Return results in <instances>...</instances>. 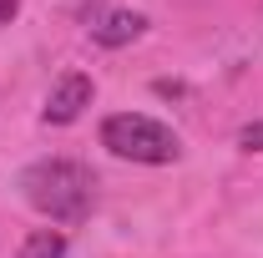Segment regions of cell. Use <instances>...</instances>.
<instances>
[{
	"label": "cell",
	"instance_id": "1",
	"mask_svg": "<svg viewBox=\"0 0 263 258\" xmlns=\"http://www.w3.org/2000/svg\"><path fill=\"white\" fill-rule=\"evenodd\" d=\"M21 188L31 197V208H41L51 223H81L91 213V172L81 162H66V157L35 162V167H26Z\"/></svg>",
	"mask_w": 263,
	"mask_h": 258
},
{
	"label": "cell",
	"instance_id": "2",
	"mask_svg": "<svg viewBox=\"0 0 263 258\" xmlns=\"http://www.w3.org/2000/svg\"><path fill=\"white\" fill-rule=\"evenodd\" d=\"M101 147L117 152V157H127V162H152V167L182 157L177 132H167L162 122H152V117H142V112H117V117H106V122H101Z\"/></svg>",
	"mask_w": 263,
	"mask_h": 258
},
{
	"label": "cell",
	"instance_id": "3",
	"mask_svg": "<svg viewBox=\"0 0 263 258\" xmlns=\"http://www.w3.org/2000/svg\"><path fill=\"white\" fill-rule=\"evenodd\" d=\"M97 97V86H91V76L86 71H66L61 81L51 86V97H46V112H41V122L46 127H71L86 106Z\"/></svg>",
	"mask_w": 263,
	"mask_h": 258
},
{
	"label": "cell",
	"instance_id": "4",
	"mask_svg": "<svg viewBox=\"0 0 263 258\" xmlns=\"http://www.w3.org/2000/svg\"><path fill=\"white\" fill-rule=\"evenodd\" d=\"M142 31H147V15H137V10H101V15H91V41H101V46H127Z\"/></svg>",
	"mask_w": 263,
	"mask_h": 258
},
{
	"label": "cell",
	"instance_id": "5",
	"mask_svg": "<svg viewBox=\"0 0 263 258\" xmlns=\"http://www.w3.org/2000/svg\"><path fill=\"white\" fill-rule=\"evenodd\" d=\"M61 253H66V233L61 228H35L31 238L21 243L15 258H61Z\"/></svg>",
	"mask_w": 263,
	"mask_h": 258
},
{
	"label": "cell",
	"instance_id": "6",
	"mask_svg": "<svg viewBox=\"0 0 263 258\" xmlns=\"http://www.w3.org/2000/svg\"><path fill=\"white\" fill-rule=\"evenodd\" d=\"M238 142H243L248 152H263V122H248V127L238 132Z\"/></svg>",
	"mask_w": 263,
	"mask_h": 258
},
{
	"label": "cell",
	"instance_id": "7",
	"mask_svg": "<svg viewBox=\"0 0 263 258\" xmlns=\"http://www.w3.org/2000/svg\"><path fill=\"white\" fill-rule=\"evenodd\" d=\"M15 10H21V0H0V26H5V21H10Z\"/></svg>",
	"mask_w": 263,
	"mask_h": 258
}]
</instances>
